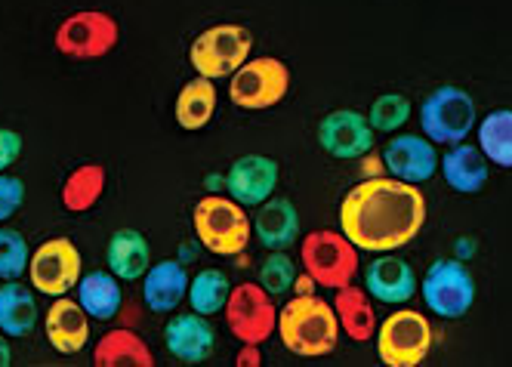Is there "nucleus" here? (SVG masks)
<instances>
[{
    "instance_id": "f257e3e1",
    "label": "nucleus",
    "mask_w": 512,
    "mask_h": 367,
    "mask_svg": "<svg viewBox=\"0 0 512 367\" xmlns=\"http://www.w3.org/2000/svg\"><path fill=\"white\" fill-rule=\"evenodd\" d=\"M426 223V198L401 179L371 176L340 204V232L364 253H392L411 244Z\"/></svg>"
},
{
    "instance_id": "f03ea898",
    "label": "nucleus",
    "mask_w": 512,
    "mask_h": 367,
    "mask_svg": "<svg viewBox=\"0 0 512 367\" xmlns=\"http://www.w3.org/2000/svg\"><path fill=\"white\" fill-rule=\"evenodd\" d=\"M284 349L300 358H324L340 343V318L334 306L315 297V293H297L278 309V330Z\"/></svg>"
},
{
    "instance_id": "7ed1b4c3",
    "label": "nucleus",
    "mask_w": 512,
    "mask_h": 367,
    "mask_svg": "<svg viewBox=\"0 0 512 367\" xmlns=\"http://www.w3.org/2000/svg\"><path fill=\"white\" fill-rule=\"evenodd\" d=\"M192 229L198 244L213 256H238L250 247L253 219L235 198L204 195L192 210Z\"/></svg>"
},
{
    "instance_id": "20e7f679",
    "label": "nucleus",
    "mask_w": 512,
    "mask_h": 367,
    "mask_svg": "<svg viewBox=\"0 0 512 367\" xmlns=\"http://www.w3.org/2000/svg\"><path fill=\"white\" fill-rule=\"evenodd\" d=\"M253 53V34L250 28L238 22H219L204 28L189 47V62L195 68V75L223 81L232 78L235 71L250 59Z\"/></svg>"
},
{
    "instance_id": "39448f33",
    "label": "nucleus",
    "mask_w": 512,
    "mask_h": 367,
    "mask_svg": "<svg viewBox=\"0 0 512 367\" xmlns=\"http://www.w3.org/2000/svg\"><path fill=\"white\" fill-rule=\"evenodd\" d=\"M300 260L306 275L318 287H346L358 275V247L334 229H315L300 244Z\"/></svg>"
},
{
    "instance_id": "423d86ee",
    "label": "nucleus",
    "mask_w": 512,
    "mask_h": 367,
    "mask_svg": "<svg viewBox=\"0 0 512 367\" xmlns=\"http://www.w3.org/2000/svg\"><path fill=\"white\" fill-rule=\"evenodd\" d=\"M121 41V25L115 16H108L102 10H81L71 13L59 22L53 34V47L65 59L78 62H93L108 56Z\"/></svg>"
},
{
    "instance_id": "0eeeda50",
    "label": "nucleus",
    "mask_w": 512,
    "mask_h": 367,
    "mask_svg": "<svg viewBox=\"0 0 512 367\" xmlns=\"http://www.w3.org/2000/svg\"><path fill=\"white\" fill-rule=\"evenodd\" d=\"M290 93V68L275 56L247 59L229 78V99L244 112H266Z\"/></svg>"
},
{
    "instance_id": "6e6552de",
    "label": "nucleus",
    "mask_w": 512,
    "mask_h": 367,
    "mask_svg": "<svg viewBox=\"0 0 512 367\" xmlns=\"http://www.w3.org/2000/svg\"><path fill=\"white\" fill-rule=\"evenodd\" d=\"M475 121H479V112H475V99L463 90V87H438L432 90L423 105H420V127L423 136L432 139L435 145H457L463 142Z\"/></svg>"
},
{
    "instance_id": "1a4fd4ad",
    "label": "nucleus",
    "mask_w": 512,
    "mask_h": 367,
    "mask_svg": "<svg viewBox=\"0 0 512 367\" xmlns=\"http://www.w3.org/2000/svg\"><path fill=\"white\" fill-rule=\"evenodd\" d=\"M223 315H226V324H229L232 337L238 343L263 346L269 337H275V330H278L275 297L256 281H244V284L232 287Z\"/></svg>"
},
{
    "instance_id": "9d476101",
    "label": "nucleus",
    "mask_w": 512,
    "mask_h": 367,
    "mask_svg": "<svg viewBox=\"0 0 512 367\" xmlns=\"http://www.w3.org/2000/svg\"><path fill=\"white\" fill-rule=\"evenodd\" d=\"M432 349V327L423 312L401 309L377 327V355L386 367H417Z\"/></svg>"
},
{
    "instance_id": "9b49d317",
    "label": "nucleus",
    "mask_w": 512,
    "mask_h": 367,
    "mask_svg": "<svg viewBox=\"0 0 512 367\" xmlns=\"http://www.w3.org/2000/svg\"><path fill=\"white\" fill-rule=\"evenodd\" d=\"M84 275V260L81 250L71 238H50L41 247H34L31 263H28V278L31 287L44 293V297L56 300L65 297L78 287Z\"/></svg>"
},
{
    "instance_id": "f8f14e48",
    "label": "nucleus",
    "mask_w": 512,
    "mask_h": 367,
    "mask_svg": "<svg viewBox=\"0 0 512 367\" xmlns=\"http://www.w3.org/2000/svg\"><path fill=\"white\" fill-rule=\"evenodd\" d=\"M423 303L438 318H463L475 303V278L460 260H435L420 281Z\"/></svg>"
},
{
    "instance_id": "ddd939ff",
    "label": "nucleus",
    "mask_w": 512,
    "mask_h": 367,
    "mask_svg": "<svg viewBox=\"0 0 512 367\" xmlns=\"http://www.w3.org/2000/svg\"><path fill=\"white\" fill-rule=\"evenodd\" d=\"M315 136L321 152L337 161H358L374 149V127L368 115L355 112V108H337V112L324 115Z\"/></svg>"
},
{
    "instance_id": "4468645a",
    "label": "nucleus",
    "mask_w": 512,
    "mask_h": 367,
    "mask_svg": "<svg viewBox=\"0 0 512 367\" xmlns=\"http://www.w3.org/2000/svg\"><path fill=\"white\" fill-rule=\"evenodd\" d=\"M281 179V164L269 155H241L229 173H226V189L229 198H235L241 207H260L266 204Z\"/></svg>"
},
{
    "instance_id": "2eb2a0df",
    "label": "nucleus",
    "mask_w": 512,
    "mask_h": 367,
    "mask_svg": "<svg viewBox=\"0 0 512 367\" xmlns=\"http://www.w3.org/2000/svg\"><path fill=\"white\" fill-rule=\"evenodd\" d=\"M383 164L395 179L411 182V186H423V182H429L438 173L435 142L417 133H401L389 139V145L383 149Z\"/></svg>"
},
{
    "instance_id": "dca6fc26",
    "label": "nucleus",
    "mask_w": 512,
    "mask_h": 367,
    "mask_svg": "<svg viewBox=\"0 0 512 367\" xmlns=\"http://www.w3.org/2000/svg\"><path fill=\"white\" fill-rule=\"evenodd\" d=\"M164 346L182 364H201L216 349V330L207 315L179 312L164 324Z\"/></svg>"
},
{
    "instance_id": "f3484780",
    "label": "nucleus",
    "mask_w": 512,
    "mask_h": 367,
    "mask_svg": "<svg viewBox=\"0 0 512 367\" xmlns=\"http://www.w3.org/2000/svg\"><path fill=\"white\" fill-rule=\"evenodd\" d=\"M417 275L414 269L392 253H377V260L364 269V290L371 293V300L386 306H405L417 293Z\"/></svg>"
},
{
    "instance_id": "a211bd4d",
    "label": "nucleus",
    "mask_w": 512,
    "mask_h": 367,
    "mask_svg": "<svg viewBox=\"0 0 512 367\" xmlns=\"http://www.w3.org/2000/svg\"><path fill=\"white\" fill-rule=\"evenodd\" d=\"M44 334L59 355H78L90 343V315L78 300H68L65 293V297H56L50 303L44 315Z\"/></svg>"
},
{
    "instance_id": "6ab92c4d",
    "label": "nucleus",
    "mask_w": 512,
    "mask_h": 367,
    "mask_svg": "<svg viewBox=\"0 0 512 367\" xmlns=\"http://www.w3.org/2000/svg\"><path fill=\"white\" fill-rule=\"evenodd\" d=\"M189 297V272L179 260L152 263L142 275V303L149 312H176Z\"/></svg>"
},
{
    "instance_id": "aec40b11",
    "label": "nucleus",
    "mask_w": 512,
    "mask_h": 367,
    "mask_svg": "<svg viewBox=\"0 0 512 367\" xmlns=\"http://www.w3.org/2000/svg\"><path fill=\"white\" fill-rule=\"evenodd\" d=\"M438 170H442L445 182L460 192V195H479L488 186V176H491V161L482 155L479 145H469V142H457L451 149L438 158Z\"/></svg>"
},
{
    "instance_id": "412c9836",
    "label": "nucleus",
    "mask_w": 512,
    "mask_h": 367,
    "mask_svg": "<svg viewBox=\"0 0 512 367\" xmlns=\"http://www.w3.org/2000/svg\"><path fill=\"white\" fill-rule=\"evenodd\" d=\"M253 235L266 250H290L300 238V213L290 198H269L256 207Z\"/></svg>"
},
{
    "instance_id": "4be33fe9",
    "label": "nucleus",
    "mask_w": 512,
    "mask_h": 367,
    "mask_svg": "<svg viewBox=\"0 0 512 367\" xmlns=\"http://www.w3.org/2000/svg\"><path fill=\"white\" fill-rule=\"evenodd\" d=\"M105 263H108V272L118 275L121 281H142V275L152 266L149 241H145L139 229H118L108 238Z\"/></svg>"
},
{
    "instance_id": "5701e85b",
    "label": "nucleus",
    "mask_w": 512,
    "mask_h": 367,
    "mask_svg": "<svg viewBox=\"0 0 512 367\" xmlns=\"http://www.w3.org/2000/svg\"><path fill=\"white\" fill-rule=\"evenodd\" d=\"M75 290H78V303L84 306V312L93 321H115L124 306L121 278L105 269H93V272L81 275Z\"/></svg>"
},
{
    "instance_id": "b1692460",
    "label": "nucleus",
    "mask_w": 512,
    "mask_h": 367,
    "mask_svg": "<svg viewBox=\"0 0 512 367\" xmlns=\"http://www.w3.org/2000/svg\"><path fill=\"white\" fill-rule=\"evenodd\" d=\"M96 367H155V355L139 334L127 327L108 330L105 337L93 346Z\"/></svg>"
},
{
    "instance_id": "393cba45",
    "label": "nucleus",
    "mask_w": 512,
    "mask_h": 367,
    "mask_svg": "<svg viewBox=\"0 0 512 367\" xmlns=\"http://www.w3.org/2000/svg\"><path fill=\"white\" fill-rule=\"evenodd\" d=\"M334 312L340 318V330L355 340V343H368L377 337V312L371 303V293L361 287H340L334 297Z\"/></svg>"
},
{
    "instance_id": "a878e982",
    "label": "nucleus",
    "mask_w": 512,
    "mask_h": 367,
    "mask_svg": "<svg viewBox=\"0 0 512 367\" xmlns=\"http://www.w3.org/2000/svg\"><path fill=\"white\" fill-rule=\"evenodd\" d=\"M38 321H41V309H38V300H34L31 287H25L19 281L0 284V334L31 337Z\"/></svg>"
},
{
    "instance_id": "bb28decb",
    "label": "nucleus",
    "mask_w": 512,
    "mask_h": 367,
    "mask_svg": "<svg viewBox=\"0 0 512 367\" xmlns=\"http://www.w3.org/2000/svg\"><path fill=\"white\" fill-rule=\"evenodd\" d=\"M216 102H219V96H216V87H213L210 78L198 75L189 84H182V90H179V96L173 102V121H176V127H182L186 133L204 130L213 121V115H216Z\"/></svg>"
},
{
    "instance_id": "cd10ccee",
    "label": "nucleus",
    "mask_w": 512,
    "mask_h": 367,
    "mask_svg": "<svg viewBox=\"0 0 512 367\" xmlns=\"http://www.w3.org/2000/svg\"><path fill=\"white\" fill-rule=\"evenodd\" d=\"M105 186H108V170L96 161H87L65 176L59 189V201L68 213H87L99 204Z\"/></svg>"
},
{
    "instance_id": "c85d7f7f",
    "label": "nucleus",
    "mask_w": 512,
    "mask_h": 367,
    "mask_svg": "<svg viewBox=\"0 0 512 367\" xmlns=\"http://www.w3.org/2000/svg\"><path fill=\"white\" fill-rule=\"evenodd\" d=\"M479 149L491 164L512 170V108H494L482 118Z\"/></svg>"
},
{
    "instance_id": "c756f323",
    "label": "nucleus",
    "mask_w": 512,
    "mask_h": 367,
    "mask_svg": "<svg viewBox=\"0 0 512 367\" xmlns=\"http://www.w3.org/2000/svg\"><path fill=\"white\" fill-rule=\"evenodd\" d=\"M232 293V281L223 269H201L195 278H189V306L198 315L213 318L216 312H223Z\"/></svg>"
},
{
    "instance_id": "7c9ffc66",
    "label": "nucleus",
    "mask_w": 512,
    "mask_h": 367,
    "mask_svg": "<svg viewBox=\"0 0 512 367\" xmlns=\"http://www.w3.org/2000/svg\"><path fill=\"white\" fill-rule=\"evenodd\" d=\"M28 263H31V247L25 235L19 229L4 226L0 229V278L19 281L22 275H28Z\"/></svg>"
},
{
    "instance_id": "2f4dec72",
    "label": "nucleus",
    "mask_w": 512,
    "mask_h": 367,
    "mask_svg": "<svg viewBox=\"0 0 512 367\" xmlns=\"http://www.w3.org/2000/svg\"><path fill=\"white\" fill-rule=\"evenodd\" d=\"M411 118V102L398 93H383L371 102V112L368 121L374 127V133H395L408 124Z\"/></svg>"
},
{
    "instance_id": "473e14b6",
    "label": "nucleus",
    "mask_w": 512,
    "mask_h": 367,
    "mask_svg": "<svg viewBox=\"0 0 512 367\" xmlns=\"http://www.w3.org/2000/svg\"><path fill=\"white\" fill-rule=\"evenodd\" d=\"M294 281H297V266L287 256V250H269L266 263L260 266V284L272 297H281V293L294 290Z\"/></svg>"
},
{
    "instance_id": "72a5a7b5",
    "label": "nucleus",
    "mask_w": 512,
    "mask_h": 367,
    "mask_svg": "<svg viewBox=\"0 0 512 367\" xmlns=\"http://www.w3.org/2000/svg\"><path fill=\"white\" fill-rule=\"evenodd\" d=\"M22 204H25V182L10 170L0 173V223H10V216H16Z\"/></svg>"
},
{
    "instance_id": "f704fd0d",
    "label": "nucleus",
    "mask_w": 512,
    "mask_h": 367,
    "mask_svg": "<svg viewBox=\"0 0 512 367\" xmlns=\"http://www.w3.org/2000/svg\"><path fill=\"white\" fill-rule=\"evenodd\" d=\"M22 155V136L10 127H0V173H7Z\"/></svg>"
},
{
    "instance_id": "c9c22d12",
    "label": "nucleus",
    "mask_w": 512,
    "mask_h": 367,
    "mask_svg": "<svg viewBox=\"0 0 512 367\" xmlns=\"http://www.w3.org/2000/svg\"><path fill=\"white\" fill-rule=\"evenodd\" d=\"M238 367H260L263 364V355H260V346L253 343H241V352H238Z\"/></svg>"
},
{
    "instance_id": "e433bc0d",
    "label": "nucleus",
    "mask_w": 512,
    "mask_h": 367,
    "mask_svg": "<svg viewBox=\"0 0 512 367\" xmlns=\"http://www.w3.org/2000/svg\"><path fill=\"white\" fill-rule=\"evenodd\" d=\"M10 364H13V349H10L7 334H0V367H10Z\"/></svg>"
},
{
    "instance_id": "4c0bfd02",
    "label": "nucleus",
    "mask_w": 512,
    "mask_h": 367,
    "mask_svg": "<svg viewBox=\"0 0 512 367\" xmlns=\"http://www.w3.org/2000/svg\"><path fill=\"white\" fill-rule=\"evenodd\" d=\"M294 290H297V293H312V290H315V281H312L309 275H297Z\"/></svg>"
}]
</instances>
